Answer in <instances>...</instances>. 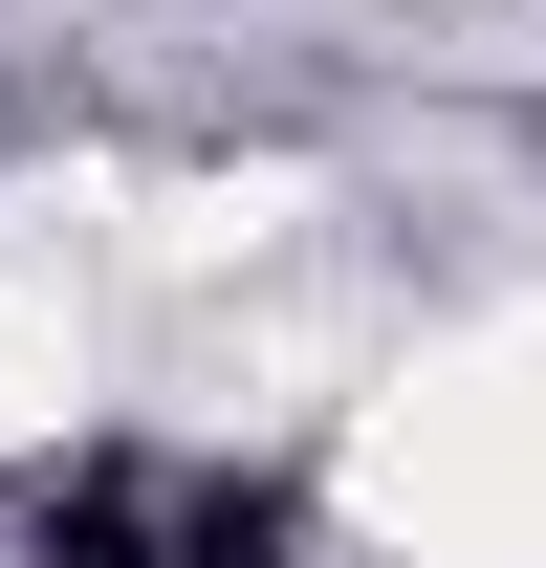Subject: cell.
<instances>
[{
    "instance_id": "cell-1",
    "label": "cell",
    "mask_w": 546,
    "mask_h": 568,
    "mask_svg": "<svg viewBox=\"0 0 546 568\" xmlns=\"http://www.w3.org/2000/svg\"><path fill=\"white\" fill-rule=\"evenodd\" d=\"M350 547L394 568H546V306H459L350 394Z\"/></svg>"
},
{
    "instance_id": "cell-2",
    "label": "cell",
    "mask_w": 546,
    "mask_h": 568,
    "mask_svg": "<svg viewBox=\"0 0 546 568\" xmlns=\"http://www.w3.org/2000/svg\"><path fill=\"white\" fill-rule=\"evenodd\" d=\"M88 372H110V241H88L67 197H0V459L67 437Z\"/></svg>"
}]
</instances>
